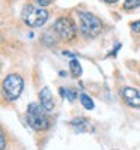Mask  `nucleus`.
Wrapping results in <instances>:
<instances>
[{
    "instance_id": "14",
    "label": "nucleus",
    "mask_w": 140,
    "mask_h": 150,
    "mask_svg": "<svg viewBox=\"0 0 140 150\" xmlns=\"http://www.w3.org/2000/svg\"><path fill=\"white\" fill-rule=\"evenodd\" d=\"M35 3L38 5V6H48V5H51L53 3V0H35Z\"/></svg>"
},
{
    "instance_id": "6",
    "label": "nucleus",
    "mask_w": 140,
    "mask_h": 150,
    "mask_svg": "<svg viewBox=\"0 0 140 150\" xmlns=\"http://www.w3.org/2000/svg\"><path fill=\"white\" fill-rule=\"evenodd\" d=\"M121 96L128 107L140 108V90L134 89V87H124L121 90Z\"/></svg>"
},
{
    "instance_id": "7",
    "label": "nucleus",
    "mask_w": 140,
    "mask_h": 150,
    "mask_svg": "<svg viewBox=\"0 0 140 150\" xmlns=\"http://www.w3.org/2000/svg\"><path fill=\"white\" fill-rule=\"evenodd\" d=\"M39 104L42 105V108L47 112H51L54 110V99H53V95H51L48 87L41 89V92H39Z\"/></svg>"
},
{
    "instance_id": "10",
    "label": "nucleus",
    "mask_w": 140,
    "mask_h": 150,
    "mask_svg": "<svg viewBox=\"0 0 140 150\" xmlns=\"http://www.w3.org/2000/svg\"><path fill=\"white\" fill-rule=\"evenodd\" d=\"M80 102H81V105L86 108V110H94V101H92V99L91 98H89L86 93H81L80 95Z\"/></svg>"
},
{
    "instance_id": "1",
    "label": "nucleus",
    "mask_w": 140,
    "mask_h": 150,
    "mask_svg": "<svg viewBox=\"0 0 140 150\" xmlns=\"http://www.w3.org/2000/svg\"><path fill=\"white\" fill-rule=\"evenodd\" d=\"M80 20V32L84 38H96L104 29V24L96 15L91 14V12H80L79 14Z\"/></svg>"
},
{
    "instance_id": "11",
    "label": "nucleus",
    "mask_w": 140,
    "mask_h": 150,
    "mask_svg": "<svg viewBox=\"0 0 140 150\" xmlns=\"http://www.w3.org/2000/svg\"><path fill=\"white\" fill-rule=\"evenodd\" d=\"M139 6H140V0H125V3H124L125 11H134Z\"/></svg>"
},
{
    "instance_id": "3",
    "label": "nucleus",
    "mask_w": 140,
    "mask_h": 150,
    "mask_svg": "<svg viewBox=\"0 0 140 150\" xmlns=\"http://www.w3.org/2000/svg\"><path fill=\"white\" fill-rule=\"evenodd\" d=\"M23 21L29 27H41L48 20V12L41 8H35L32 5H26L23 9Z\"/></svg>"
},
{
    "instance_id": "12",
    "label": "nucleus",
    "mask_w": 140,
    "mask_h": 150,
    "mask_svg": "<svg viewBox=\"0 0 140 150\" xmlns=\"http://www.w3.org/2000/svg\"><path fill=\"white\" fill-rule=\"evenodd\" d=\"M60 95H62L63 98L69 99L71 102H72L74 99H75V96H77V95H75V92H72L71 89H65V87H62V89H60Z\"/></svg>"
},
{
    "instance_id": "9",
    "label": "nucleus",
    "mask_w": 140,
    "mask_h": 150,
    "mask_svg": "<svg viewBox=\"0 0 140 150\" xmlns=\"http://www.w3.org/2000/svg\"><path fill=\"white\" fill-rule=\"evenodd\" d=\"M69 72H71V75L74 78H79L80 75H81V65H80V62L77 60V59H72L71 62H69Z\"/></svg>"
},
{
    "instance_id": "5",
    "label": "nucleus",
    "mask_w": 140,
    "mask_h": 150,
    "mask_svg": "<svg viewBox=\"0 0 140 150\" xmlns=\"http://www.w3.org/2000/svg\"><path fill=\"white\" fill-rule=\"evenodd\" d=\"M53 30L63 41H74L77 38V26L69 17H60L53 24Z\"/></svg>"
},
{
    "instance_id": "15",
    "label": "nucleus",
    "mask_w": 140,
    "mask_h": 150,
    "mask_svg": "<svg viewBox=\"0 0 140 150\" xmlns=\"http://www.w3.org/2000/svg\"><path fill=\"white\" fill-rule=\"evenodd\" d=\"M0 141H2L0 143V149H6V141H5V135L3 134L0 135Z\"/></svg>"
},
{
    "instance_id": "16",
    "label": "nucleus",
    "mask_w": 140,
    "mask_h": 150,
    "mask_svg": "<svg viewBox=\"0 0 140 150\" xmlns=\"http://www.w3.org/2000/svg\"><path fill=\"white\" fill-rule=\"evenodd\" d=\"M106 3H109V5H113V3H118L119 0H104Z\"/></svg>"
},
{
    "instance_id": "2",
    "label": "nucleus",
    "mask_w": 140,
    "mask_h": 150,
    "mask_svg": "<svg viewBox=\"0 0 140 150\" xmlns=\"http://www.w3.org/2000/svg\"><path fill=\"white\" fill-rule=\"evenodd\" d=\"M27 123L35 131H45L50 126V120L45 114V110L39 104H29L27 107Z\"/></svg>"
},
{
    "instance_id": "4",
    "label": "nucleus",
    "mask_w": 140,
    "mask_h": 150,
    "mask_svg": "<svg viewBox=\"0 0 140 150\" xmlns=\"http://www.w3.org/2000/svg\"><path fill=\"white\" fill-rule=\"evenodd\" d=\"M24 89V80L18 74H9L3 80V93L9 101H17Z\"/></svg>"
},
{
    "instance_id": "8",
    "label": "nucleus",
    "mask_w": 140,
    "mask_h": 150,
    "mask_svg": "<svg viewBox=\"0 0 140 150\" xmlns=\"http://www.w3.org/2000/svg\"><path fill=\"white\" fill-rule=\"evenodd\" d=\"M71 126L77 132H92L94 131V125L86 117H75L74 120H71Z\"/></svg>"
},
{
    "instance_id": "13",
    "label": "nucleus",
    "mask_w": 140,
    "mask_h": 150,
    "mask_svg": "<svg viewBox=\"0 0 140 150\" xmlns=\"http://www.w3.org/2000/svg\"><path fill=\"white\" fill-rule=\"evenodd\" d=\"M130 27H131V30H133L134 33H140V20L131 23V24H130Z\"/></svg>"
}]
</instances>
